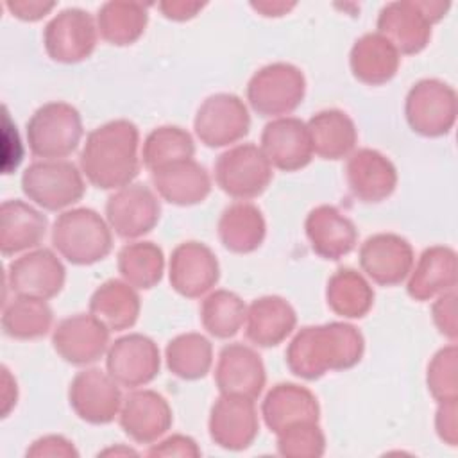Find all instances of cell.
Returning <instances> with one entry per match:
<instances>
[{
	"label": "cell",
	"instance_id": "cell-1",
	"mask_svg": "<svg viewBox=\"0 0 458 458\" xmlns=\"http://www.w3.org/2000/svg\"><path fill=\"white\" fill-rule=\"evenodd\" d=\"M365 351L363 335L347 322L306 326L286 347V365L297 377L313 381L329 370L354 367Z\"/></svg>",
	"mask_w": 458,
	"mask_h": 458
},
{
	"label": "cell",
	"instance_id": "cell-2",
	"mask_svg": "<svg viewBox=\"0 0 458 458\" xmlns=\"http://www.w3.org/2000/svg\"><path fill=\"white\" fill-rule=\"evenodd\" d=\"M140 132L125 118L111 120L86 136L79 163L86 179L100 190H120L140 172Z\"/></svg>",
	"mask_w": 458,
	"mask_h": 458
},
{
	"label": "cell",
	"instance_id": "cell-3",
	"mask_svg": "<svg viewBox=\"0 0 458 458\" xmlns=\"http://www.w3.org/2000/svg\"><path fill=\"white\" fill-rule=\"evenodd\" d=\"M52 245L73 265L102 261L113 249L109 224L89 208L63 211L52 225Z\"/></svg>",
	"mask_w": 458,
	"mask_h": 458
},
{
	"label": "cell",
	"instance_id": "cell-4",
	"mask_svg": "<svg viewBox=\"0 0 458 458\" xmlns=\"http://www.w3.org/2000/svg\"><path fill=\"white\" fill-rule=\"evenodd\" d=\"M449 7V2H390L379 11L377 34L390 41L399 54H419L431 39L433 23L440 21Z\"/></svg>",
	"mask_w": 458,
	"mask_h": 458
},
{
	"label": "cell",
	"instance_id": "cell-5",
	"mask_svg": "<svg viewBox=\"0 0 458 458\" xmlns=\"http://www.w3.org/2000/svg\"><path fill=\"white\" fill-rule=\"evenodd\" d=\"M27 143L34 156L61 159L81 143L82 120L79 111L66 102H47L27 122Z\"/></svg>",
	"mask_w": 458,
	"mask_h": 458
},
{
	"label": "cell",
	"instance_id": "cell-6",
	"mask_svg": "<svg viewBox=\"0 0 458 458\" xmlns=\"http://www.w3.org/2000/svg\"><path fill=\"white\" fill-rule=\"evenodd\" d=\"M21 190L29 200L47 211L79 202L86 191L82 172L64 159L36 161L21 174Z\"/></svg>",
	"mask_w": 458,
	"mask_h": 458
},
{
	"label": "cell",
	"instance_id": "cell-7",
	"mask_svg": "<svg viewBox=\"0 0 458 458\" xmlns=\"http://www.w3.org/2000/svg\"><path fill=\"white\" fill-rule=\"evenodd\" d=\"M304 95V73L290 63H270L259 68L247 84V100L259 116L290 114L301 106Z\"/></svg>",
	"mask_w": 458,
	"mask_h": 458
},
{
	"label": "cell",
	"instance_id": "cell-8",
	"mask_svg": "<svg viewBox=\"0 0 458 458\" xmlns=\"http://www.w3.org/2000/svg\"><path fill=\"white\" fill-rule=\"evenodd\" d=\"M456 91L438 79H422L415 82L404 102L408 125L413 132L426 138L449 134L456 122Z\"/></svg>",
	"mask_w": 458,
	"mask_h": 458
},
{
	"label": "cell",
	"instance_id": "cell-9",
	"mask_svg": "<svg viewBox=\"0 0 458 458\" xmlns=\"http://www.w3.org/2000/svg\"><path fill=\"white\" fill-rule=\"evenodd\" d=\"M272 165L254 143H242L222 152L215 163L218 188L233 199L249 200L261 195L272 181Z\"/></svg>",
	"mask_w": 458,
	"mask_h": 458
},
{
	"label": "cell",
	"instance_id": "cell-10",
	"mask_svg": "<svg viewBox=\"0 0 458 458\" xmlns=\"http://www.w3.org/2000/svg\"><path fill=\"white\" fill-rule=\"evenodd\" d=\"M250 116L238 95L215 93L197 109L193 129L197 138L211 148L227 147L247 136Z\"/></svg>",
	"mask_w": 458,
	"mask_h": 458
},
{
	"label": "cell",
	"instance_id": "cell-11",
	"mask_svg": "<svg viewBox=\"0 0 458 458\" xmlns=\"http://www.w3.org/2000/svg\"><path fill=\"white\" fill-rule=\"evenodd\" d=\"M97 20L84 9L68 7L55 14L43 30L50 59L73 64L88 59L97 47Z\"/></svg>",
	"mask_w": 458,
	"mask_h": 458
},
{
	"label": "cell",
	"instance_id": "cell-12",
	"mask_svg": "<svg viewBox=\"0 0 458 458\" xmlns=\"http://www.w3.org/2000/svg\"><path fill=\"white\" fill-rule=\"evenodd\" d=\"M68 401L79 419L89 424H109L120 413L123 397L120 385L109 372L86 369L75 374L68 388Z\"/></svg>",
	"mask_w": 458,
	"mask_h": 458
},
{
	"label": "cell",
	"instance_id": "cell-13",
	"mask_svg": "<svg viewBox=\"0 0 458 458\" xmlns=\"http://www.w3.org/2000/svg\"><path fill=\"white\" fill-rule=\"evenodd\" d=\"M159 215L161 204L157 197L141 182H131L116 190L106 202L109 227L125 240L150 233L159 222Z\"/></svg>",
	"mask_w": 458,
	"mask_h": 458
},
{
	"label": "cell",
	"instance_id": "cell-14",
	"mask_svg": "<svg viewBox=\"0 0 458 458\" xmlns=\"http://www.w3.org/2000/svg\"><path fill=\"white\" fill-rule=\"evenodd\" d=\"M106 354L107 372L122 386L138 388L148 385L159 374V349L147 335L129 333L120 336Z\"/></svg>",
	"mask_w": 458,
	"mask_h": 458
},
{
	"label": "cell",
	"instance_id": "cell-15",
	"mask_svg": "<svg viewBox=\"0 0 458 458\" xmlns=\"http://www.w3.org/2000/svg\"><path fill=\"white\" fill-rule=\"evenodd\" d=\"M208 428L211 440L222 449L243 451L250 447L259 431L254 399L220 394L211 406Z\"/></svg>",
	"mask_w": 458,
	"mask_h": 458
},
{
	"label": "cell",
	"instance_id": "cell-16",
	"mask_svg": "<svg viewBox=\"0 0 458 458\" xmlns=\"http://www.w3.org/2000/svg\"><path fill=\"white\" fill-rule=\"evenodd\" d=\"M52 345L64 361L77 367L89 365L107 352L109 329L95 315L77 313L57 322Z\"/></svg>",
	"mask_w": 458,
	"mask_h": 458
},
{
	"label": "cell",
	"instance_id": "cell-17",
	"mask_svg": "<svg viewBox=\"0 0 458 458\" xmlns=\"http://www.w3.org/2000/svg\"><path fill=\"white\" fill-rule=\"evenodd\" d=\"M66 279V268L50 249L30 250L7 267V284L21 297L52 299L55 297Z\"/></svg>",
	"mask_w": 458,
	"mask_h": 458
},
{
	"label": "cell",
	"instance_id": "cell-18",
	"mask_svg": "<svg viewBox=\"0 0 458 458\" xmlns=\"http://www.w3.org/2000/svg\"><path fill=\"white\" fill-rule=\"evenodd\" d=\"M360 267L377 284L395 286L403 283L415 261L410 242L394 233L369 236L360 247Z\"/></svg>",
	"mask_w": 458,
	"mask_h": 458
},
{
	"label": "cell",
	"instance_id": "cell-19",
	"mask_svg": "<svg viewBox=\"0 0 458 458\" xmlns=\"http://www.w3.org/2000/svg\"><path fill=\"white\" fill-rule=\"evenodd\" d=\"M168 277L179 295L197 299L218 283L220 265L208 245L200 242H182L172 250Z\"/></svg>",
	"mask_w": 458,
	"mask_h": 458
},
{
	"label": "cell",
	"instance_id": "cell-20",
	"mask_svg": "<svg viewBox=\"0 0 458 458\" xmlns=\"http://www.w3.org/2000/svg\"><path fill=\"white\" fill-rule=\"evenodd\" d=\"M267 381L261 356L249 345L222 347L215 367V383L220 394L258 399Z\"/></svg>",
	"mask_w": 458,
	"mask_h": 458
},
{
	"label": "cell",
	"instance_id": "cell-21",
	"mask_svg": "<svg viewBox=\"0 0 458 458\" xmlns=\"http://www.w3.org/2000/svg\"><path fill=\"white\" fill-rule=\"evenodd\" d=\"M259 148L272 166L284 172L301 170L313 157L308 127L295 116H279L268 122L263 127Z\"/></svg>",
	"mask_w": 458,
	"mask_h": 458
},
{
	"label": "cell",
	"instance_id": "cell-22",
	"mask_svg": "<svg viewBox=\"0 0 458 458\" xmlns=\"http://www.w3.org/2000/svg\"><path fill=\"white\" fill-rule=\"evenodd\" d=\"M120 426L134 442L152 444L172 426L174 415L168 401L154 390L131 392L120 408Z\"/></svg>",
	"mask_w": 458,
	"mask_h": 458
},
{
	"label": "cell",
	"instance_id": "cell-23",
	"mask_svg": "<svg viewBox=\"0 0 458 458\" xmlns=\"http://www.w3.org/2000/svg\"><path fill=\"white\" fill-rule=\"evenodd\" d=\"M345 175L352 195L361 202H381L388 199L397 186V170L394 163L374 148H360L349 156Z\"/></svg>",
	"mask_w": 458,
	"mask_h": 458
},
{
	"label": "cell",
	"instance_id": "cell-24",
	"mask_svg": "<svg viewBox=\"0 0 458 458\" xmlns=\"http://www.w3.org/2000/svg\"><path fill=\"white\" fill-rule=\"evenodd\" d=\"M304 231L313 252L324 259L336 261L347 256L358 242L352 220L329 204L317 206L308 213Z\"/></svg>",
	"mask_w": 458,
	"mask_h": 458
},
{
	"label": "cell",
	"instance_id": "cell-25",
	"mask_svg": "<svg viewBox=\"0 0 458 458\" xmlns=\"http://www.w3.org/2000/svg\"><path fill=\"white\" fill-rule=\"evenodd\" d=\"M261 415L272 433L297 422H318L320 406L311 390L297 383H277L261 404Z\"/></svg>",
	"mask_w": 458,
	"mask_h": 458
},
{
	"label": "cell",
	"instance_id": "cell-26",
	"mask_svg": "<svg viewBox=\"0 0 458 458\" xmlns=\"http://www.w3.org/2000/svg\"><path fill=\"white\" fill-rule=\"evenodd\" d=\"M297 315L293 306L279 295L254 299L245 315V335L259 347H276L295 329Z\"/></svg>",
	"mask_w": 458,
	"mask_h": 458
},
{
	"label": "cell",
	"instance_id": "cell-27",
	"mask_svg": "<svg viewBox=\"0 0 458 458\" xmlns=\"http://www.w3.org/2000/svg\"><path fill=\"white\" fill-rule=\"evenodd\" d=\"M456 252L451 247H428L410 272L406 292L415 301H429L456 288Z\"/></svg>",
	"mask_w": 458,
	"mask_h": 458
},
{
	"label": "cell",
	"instance_id": "cell-28",
	"mask_svg": "<svg viewBox=\"0 0 458 458\" xmlns=\"http://www.w3.org/2000/svg\"><path fill=\"white\" fill-rule=\"evenodd\" d=\"M48 220L30 204L11 199L0 206V250L13 256L38 247L47 234Z\"/></svg>",
	"mask_w": 458,
	"mask_h": 458
},
{
	"label": "cell",
	"instance_id": "cell-29",
	"mask_svg": "<svg viewBox=\"0 0 458 458\" xmlns=\"http://www.w3.org/2000/svg\"><path fill=\"white\" fill-rule=\"evenodd\" d=\"M157 195L175 206L202 202L211 191L209 174L193 159L157 168L150 175Z\"/></svg>",
	"mask_w": 458,
	"mask_h": 458
},
{
	"label": "cell",
	"instance_id": "cell-30",
	"mask_svg": "<svg viewBox=\"0 0 458 458\" xmlns=\"http://www.w3.org/2000/svg\"><path fill=\"white\" fill-rule=\"evenodd\" d=\"M401 54L377 32L358 38L349 54L352 75L369 86H379L394 79L399 70Z\"/></svg>",
	"mask_w": 458,
	"mask_h": 458
},
{
	"label": "cell",
	"instance_id": "cell-31",
	"mask_svg": "<svg viewBox=\"0 0 458 458\" xmlns=\"http://www.w3.org/2000/svg\"><path fill=\"white\" fill-rule=\"evenodd\" d=\"M313 154L322 159H342L352 154L358 131L352 118L340 109H324L315 113L308 123Z\"/></svg>",
	"mask_w": 458,
	"mask_h": 458
},
{
	"label": "cell",
	"instance_id": "cell-32",
	"mask_svg": "<svg viewBox=\"0 0 458 458\" xmlns=\"http://www.w3.org/2000/svg\"><path fill=\"white\" fill-rule=\"evenodd\" d=\"M267 224L258 206L240 200L227 206L218 220L222 245L236 254L254 252L265 240Z\"/></svg>",
	"mask_w": 458,
	"mask_h": 458
},
{
	"label": "cell",
	"instance_id": "cell-33",
	"mask_svg": "<svg viewBox=\"0 0 458 458\" xmlns=\"http://www.w3.org/2000/svg\"><path fill=\"white\" fill-rule=\"evenodd\" d=\"M140 295L125 281L109 279L102 283L89 299V313L109 331H123L136 324L140 317Z\"/></svg>",
	"mask_w": 458,
	"mask_h": 458
},
{
	"label": "cell",
	"instance_id": "cell-34",
	"mask_svg": "<svg viewBox=\"0 0 458 458\" xmlns=\"http://www.w3.org/2000/svg\"><path fill=\"white\" fill-rule=\"evenodd\" d=\"M148 21L147 5L140 2H106L97 13V29L102 39L125 47L141 38Z\"/></svg>",
	"mask_w": 458,
	"mask_h": 458
},
{
	"label": "cell",
	"instance_id": "cell-35",
	"mask_svg": "<svg viewBox=\"0 0 458 458\" xmlns=\"http://www.w3.org/2000/svg\"><path fill=\"white\" fill-rule=\"evenodd\" d=\"M327 306L344 318H361L374 304V290L369 281L352 268H338L327 281Z\"/></svg>",
	"mask_w": 458,
	"mask_h": 458
},
{
	"label": "cell",
	"instance_id": "cell-36",
	"mask_svg": "<svg viewBox=\"0 0 458 458\" xmlns=\"http://www.w3.org/2000/svg\"><path fill=\"white\" fill-rule=\"evenodd\" d=\"M54 313L45 299L16 295L5 302L2 311V329L16 340L41 338L52 327Z\"/></svg>",
	"mask_w": 458,
	"mask_h": 458
},
{
	"label": "cell",
	"instance_id": "cell-37",
	"mask_svg": "<svg viewBox=\"0 0 458 458\" xmlns=\"http://www.w3.org/2000/svg\"><path fill=\"white\" fill-rule=\"evenodd\" d=\"M168 370L186 381L204 377L213 363L211 342L200 333H182L172 338L165 349Z\"/></svg>",
	"mask_w": 458,
	"mask_h": 458
},
{
	"label": "cell",
	"instance_id": "cell-38",
	"mask_svg": "<svg viewBox=\"0 0 458 458\" xmlns=\"http://www.w3.org/2000/svg\"><path fill=\"white\" fill-rule=\"evenodd\" d=\"M163 270L165 256L154 242H132L118 252V272L134 288L150 290L161 281Z\"/></svg>",
	"mask_w": 458,
	"mask_h": 458
},
{
	"label": "cell",
	"instance_id": "cell-39",
	"mask_svg": "<svg viewBox=\"0 0 458 458\" xmlns=\"http://www.w3.org/2000/svg\"><path fill=\"white\" fill-rule=\"evenodd\" d=\"M195 143L188 131L177 125L156 127L143 141L141 159L143 165L154 172L157 168L193 159Z\"/></svg>",
	"mask_w": 458,
	"mask_h": 458
},
{
	"label": "cell",
	"instance_id": "cell-40",
	"mask_svg": "<svg viewBox=\"0 0 458 458\" xmlns=\"http://www.w3.org/2000/svg\"><path fill=\"white\" fill-rule=\"evenodd\" d=\"M247 306L229 290L211 292L200 304V320L204 329L220 340L233 338L243 326Z\"/></svg>",
	"mask_w": 458,
	"mask_h": 458
},
{
	"label": "cell",
	"instance_id": "cell-41",
	"mask_svg": "<svg viewBox=\"0 0 458 458\" xmlns=\"http://www.w3.org/2000/svg\"><path fill=\"white\" fill-rule=\"evenodd\" d=\"M426 383L437 403L458 401V349L454 342L435 352L428 365Z\"/></svg>",
	"mask_w": 458,
	"mask_h": 458
},
{
	"label": "cell",
	"instance_id": "cell-42",
	"mask_svg": "<svg viewBox=\"0 0 458 458\" xmlns=\"http://www.w3.org/2000/svg\"><path fill=\"white\" fill-rule=\"evenodd\" d=\"M326 451V437L318 422H297L277 433V453L284 458H318Z\"/></svg>",
	"mask_w": 458,
	"mask_h": 458
},
{
	"label": "cell",
	"instance_id": "cell-43",
	"mask_svg": "<svg viewBox=\"0 0 458 458\" xmlns=\"http://www.w3.org/2000/svg\"><path fill=\"white\" fill-rule=\"evenodd\" d=\"M431 315L440 335H444L451 342H456L458 326H456V292L454 290H449L437 297L431 308Z\"/></svg>",
	"mask_w": 458,
	"mask_h": 458
},
{
	"label": "cell",
	"instance_id": "cell-44",
	"mask_svg": "<svg viewBox=\"0 0 458 458\" xmlns=\"http://www.w3.org/2000/svg\"><path fill=\"white\" fill-rule=\"evenodd\" d=\"M25 454L27 458H77L79 451L63 435H45L34 440Z\"/></svg>",
	"mask_w": 458,
	"mask_h": 458
},
{
	"label": "cell",
	"instance_id": "cell-45",
	"mask_svg": "<svg viewBox=\"0 0 458 458\" xmlns=\"http://www.w3.org/2000/svg\"><path fill=\"white\" fill-rule=\"evenodd\" d=\"M148 456H182V458H197L200 456V447L191 437L186 435H172L165 440L152 444L147 451Z\"/></svg>",
	"mask_w": 458,
	"mask_h": 458
},
{
	"label": "cell",
	"instance_id": "cell-46",
	"mask_svg": "<svg viewBox=\"0 0 458 458\" xmlns=\"http://www.w3.org/2000/svg\"><path fill=\"white\" fill-rule=\"evenodd\" d=\"M458 401L438 403L435 413V429L440 440L451 447L458 442Z\"/></svg>",
	"mask_w": 458,
	"mask_h": 458
},
{
	"label": "cell",
	"instance_id": "cell-47",
	"mask_svg": "<svg viewBox=\"0 0 458 458\" xmlns=\"http://www.w3.org/2000/svg\"><path fill=\"white\" fill-rule=\"evenodd\" d=\"M5 7L13 13V16H16L23 21H38L55 7V2L9 0V2H5Z\"/></svg>",
	"mask_w": 458,
	"mask_h": 458
},
{
	"label": "cell",
	"instance_id": "cell-48",
	"mask_svg": "<svg viewBox=\"0 0 458 458\" xmlns=\"http://www.w3.org/2000/svg\"><path fill=\"white\" fill-rule=\"evenodd\" d=\"M159 11L163 13L165 18L174 20V21H186L197 16L199 11L204 9V4L200 2H184V0H177V2H161L157 4Z\"/></svg>",
	"mask_w": 458,
	"mask_h": 458
},
{
	"label": "cell",
	"instance_id": "cell-49",
	"mask_svg": "<svg viewBox=\"0 0 458 458\" xmlns=\"http://www.w3.org/2000/svg\"><path fill=\"white\" fill-rule=\"evenodd\" d=\"M2 385H4V388H2V417H7L11 408L16 404L18 390H16V381L5 365H2Z\"/></svg>",
	"mask_w": 458,
	"mask_h": 458
},
{
	"label": "cell",
	"instance_id": "cell-50",
	"mask_svg": "<svg viewBox=\"0 0 458 458\" xmlns=\"http://www.w3.org/2000/svg\"><path fill=\"white\" fill-rule=\"evenodd\" d=\"M250 7L254 11H258L261 16H283V14H288L293 7H295V2H268V0H263V2H250Z\"/></svg>",
	"mask_w": 458,
	"mask_h": 458
},
{
	"label": "cell",
	"instance_id": "cell-51",
	"mask_svg": "<svg viewBox=\"0 0 458 458\" xmlns=\"http://www.w3.org/2000/svg\"><path fill=\"white\" fill-rule=\"evenodd\" d=\"M98 454H102V456H106V454H138L136 451H132V449H129V447H122V445H118V447H109V449H106V451H102V453H98Z\"/></svg>",
	"mask_w": 458,
	"mask_h": 458
}]
</instances>
